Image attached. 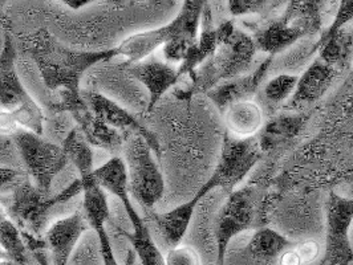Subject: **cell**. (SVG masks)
<instances>
[{
  "instance_id": "cell-33",
  "label": "cell",
  "mask_w": 353,
  "mask_h": 265,
  "mask_svg": "<svg viewBox=\"0 0 353 265\" xmlns=\"http://www.w3.org/2000/svg\"><path fill=\"white\" fill-rule=\"evenodd\" d=\"M166 265H202V257L199 252L192 246L179 244L170 248L165 255Z\"/></svg>"
},
{
  "instance_id": "cell-18",
  "label": "cell",
  "mask_w": 353,
  "mask_h": 265,
  "mask_svg": "<svg viewBox=\"0 0 353 265\" xmlns=\"http://www.w3.org/2000/svg\"><path fill=\"white\" fill-rule=\"evenodd\" d=\"M212 187L209 182H206L199 191L189 202L178 206L176 209L168 212H149L150 220L157 226L161 236L165 243L170 248L182 244V240L189 230L192 219L194 216L195 209L198 203L212 191Z\"/></svg>"
},
{
  "instance_id": "cell-24",
  "label": "cell",
  "mask_w": 353,
  "mask_h": 265,
  "mask_svg": "<svg viewBox=\"0 0 353 265\" xmlns=\"http://www.w3.org/2000/svg\"><path fill=\"white\" fill-rule=\"evenodd\" d=\"M295 242L272 229H261L255 231L250 243L248 252L261 260H278L284 251L292 247Z\"/></svg>"
},
{
  "instance_id": "cell-26",
  "label": "cell",
  "mask_w": 353,
  "mask_h": 265,
  "mask_svg": "<svg viewBox=\"0 0 353 265\" xmlns=\"http://www.w3.org/2000/svg\"><path fill=\"white\" fill-rule=\"evenodd\" d=\"M119 233L125 237L132 249L134 251L139 262L141 265H166L165 264V256L156 246L149 227L145 224L141 229L133 230V232H128L123 229H117Z\"/></svg>"
},
{
  "instance_id": "cell-6",
  "label": "cell",
  "mask_w": 353,
  "mask_h": 265,
  "mask_svg": "<svg viewBox=\"0 0 353 265\" xmlns=\"http://www.w3.org/2000/svg\"><path fill=\"white\" fill-rule=\"evenodd\" d=\"M206 1L188 0L183 3L176 18L163 27L139 32L126 37L117 47L120 56H125L126 63H139L152 56L159 48L174 39H189L195 41L199 34L201 17Z\"/></svg>"
},
{
  "instance_id": "cell-10",
  "label": "cell",
  "mask_w": 353,
  "mask_h": 265,
  "mask_svg": "<svg viewBox=\"0 0 353 265\" xmlns=\"http://www.w3.org/2000/svg\"><path fill=\"white\" fill-rule=\"evenodd\" d=\"M258 207L250 189L232 191L222 204L215 218L216 264H223L231 240L256 223Z\"/></svg>"
},
{
  "instance_id": "cell-35",
  "label": "cell",
  "mask_w": 353,
  "mask_h": 265,
  "mask_svg": "<svg viewBox=\"0 0 353 265\" xmlns=\"http://www.w3.org/2000/svg\"><path fill=\"white\" fill-rule=\"evenodd\" d=\"M295 251L301 257L303 265L312 264L314 262H316L320 256V244L314 239H308V240H303L299 243H295Z\"/></svg>"
},
{
  "instance_id": "cell-16",
  "label": "cell",
  "mask_w": 353,
  "mask_h": 265,
  "mask_svg": "<svg viewBox=\"0 0 353 265\" xmlns=\"http://www.w3.org/2000/svg\"><path fill=\"white\" fill-rule=\"evenodd\" d=\"M234 23L231 20H225L221 24L215 25L212 6L206 1L201 17L198 37L192 45L186 60L178 67L181 78L183 76L190 77L205 61H208L218 50L223 37L228 35Z\"/></svg>"
},
{
  "instance_id": "cell-12",
  "label": "cell",
  "mask_w": 353,
  "mask_h": 265,
  "mask_svg": "<svg viewBox=\"0 0 353 265\" xmlns=\"http://www.w3.org/2000/svg\"><path fill=\"white\" fill-rule=\"evenodd\" d=\"M352 223V198H345L332 191L325 204L324 264H352L353 247L350 237Z\"/></svg>"
},
{
  "instance_id": "cell-17",
  "label": "cell",
  "mask_w": 353,
  "mask_h": 265,
  "mask_svg": "<svg viewBox=\"0 0 353 265\" xmlns=\"http://www.w3.org/2000/svg\"><path fill=\"white\" fill-rule=\"evenodd\" d=\"M272 59L274 57L268 56L259 64L256 70L218 84L206 93L208 97L222 113H225L228 107L236 103L251 101V98L256 94L258 89L265 80V74L271 67Z\"/></svg>"
},
{
  "instance_id": "cell-15",
  "label": "cell",
  "mask_w": 353,
  "mask_h": 265,
  "mask_svg": "<svg viewBox=\"0 0 353 265\" xmlns=\"http://www.w3.org/2000/svg\"><path fill=\"white\" fill-rule=\"evenodd\" d=\"M89 230L92 229L83 207L67 218L56 220L43 236L52 265L70 264L74 248Z\"/></svg>"
},
{
  "instance_id": "cell-30",
  "label": "cell",
  "mask_w": 353,
  "mask_h": 265,
  "mask_svg": "<svg viewBox=\"0 0 353 265\" xmlns=\"http://www.w3.org/2000/svg\"><path fill=\"white\" fill-rule=\"evenodd\" d=\"M88 222L90 229L94 231L97 235L99 249H100L103 265H120L116 259L114 251H113L112 243H110V237L106 231L108 219L106 218H93V219H89Z\"/></svg>"
},
{
  "instance_id": "cell-11",
  "label": "cell",
  "mask_w": 353,
  "mask_h": 265,
  "mask_svg": "<svg viewBox=\"0 0 353 265\" xmlns=\"http://www.w3.org/2000/svg\"><path fill=\"white\" fill-rule=\"evenodd\" d=\"M262 154L263 151L259 147L256 137L239 140L228 134L223 140L215 171L208 182L212 189L221 187L231 194L261 160Z\"/></svg>"
},
{
  "instance_id": "cell-23",
  "label": "cell",
  "mask_w": 353,
  "mask_h": 265,
  "mask_svg": "<svg viewBox=\"0 0 353 265\" xmlns=\"http://www.w3.org/2000/svg\"><path fill=\"white\" fill-rule=\"evenodd\" d=\"M319 59L336 72L348 68L353 61V25L339 30L318 50Z\"/></svg>"
},
{
  "instance_id": "cell-20",
  "label": "cell",
  "mask_w": 353,
  "mask_h": 265,
  "mask_svg": "<svg viewBox=\"0 0 353 265\" xmlns=\"http://www.w3.org/2000/svg\"><path fill=\"white\" fill-rule=\"evenodd\" d=\"M337 74L339 72L327 65L318 57L305 71L303 72V74L299 76L296 89L291 100L287 103V106L290 109H299L303 106L316 103L332 85Z\"/></svg>"
},
{
  "instance_id": "cell-5",
  "label": "cell",
  "mask_w": 353,
  "mask_h": 265,
  "mask_svg": "<svg viewBox=\"0 0 353 265\" xmlns=\"http://www.w3.org/2000/svg\"><path fill=\"white\" fill-rule=\"evenodd\" d=\"M0 105L15 118L21 129L43 136L44 112L20 81L17 71V50L8 34H6L0 52Z\"/></svg>"
},
{
  "instance_id": "cell-8",
  "label": "cell",
  "mask_w": 353,
  "mask_h": 265,
  "mask_svg": "<svg viewBox=\"0 0 353 265\" xmlns=\"http://www.w3.org/2000/svg\"><path fill=\"white\" fill-rule=\"evenodd\" d=\"M12 138L18 147L24 171L32 178L39 190L51 194L53 179L70 162L61 145L47 141L43 136L24 129H19Z\"/></svg>"
},
{
  "instance_id": "cell-19",
  "label": "cell",
  "mask_w": 353,
  "mask_h": 265,
  "mask_svg": "<svg viewBox=\"0 0 353 265\" xmlns=\"http://www.w3.org/2000/svg\"><path fill=\"white\" fill-rule=\"evenodd\" d=\"M93 177L105 193L108 191L114 195L123 203L133 230L141 229L146 224L130 200L129 186H128V173H126L124 159L121 157H113L109 159L104 165L94 169Z\"/></svg>"
},
{
  "instance_id": "cell-25",
  "label": "cell",
  "mask_w": 353,
  "mask_h": 265,
  "mask_svg": "<svg viewBox=\"0 0 353 265\" xmlns=\"http://www.w3.org/2000/svg\"><path fill=\"white\" fill-rule=\"evenodd\" d=\"M67 158L71 160L79 171V178H85L94 173V158L92 146L83 137L81 131L73 126L71 131L61 142Z\"/></svg>"
},
{
  "instance_id": "cell-21",
  "label": "cell",
  "mask_w": 353,
  "mask_h": 265,
  "mask_svg": "<svg viewBox=\"0 0 353 265\" xmlns=\"http://www.w3.org/2000/svg\"><path fill=\"white\" fill-rule=\"evenodd\" d=\"M225 124L231 137L254 138L265 125L263 110L254 101L236 103L225 110Z\"/></svg>"
},
{
  "instance_id": "cell-9",
  "label": "cell",
  "mask_w": 353,
  "mask_h": 265,
  "mask_svg": "<svg viewBox=\"0 0 353 265\" xmlns=\"http://www.w3.org/2000/svg\"><path fill=\"white\" fill-rule=\"evenodd\" d=\"M59 94L60 100L51 106L52 113H68L76 123V127L81 131L83 137L92 147L105 150L112 156V158L123 154L128 137L97 118L84 101L81 92H60Z\"/></svg>"
},
{
  "instance_id": "cell-38",
  "label": "cell",
  "mask_w": 353,
  "mask_h": 265,
  "mask_svg": "<svg viewBox=\"0 0 353 265\" xmlns=\"http://www.w3.org/2000/svg\"><path fill=\"white\" fill-rule=\"evenodd\" d=\"M295 246V244H294ZM294 246L284 251L282 255L278 257V265H303L299 255L296 253Z\"/></svg>"
},
{
  "instance_id": "cell-29",
  "label": "cell",
  "mask_w": 353,
  "mask_h": 265,
  "mask_svg": "<svg viewBox=\"0 0 353 265\" xmlns=\"http://www.w3.org/2000/svg\"><path fill=\"white\" fill-rule=\"evenodd\" d=\"M282 3L278 1H262V0H231L228 1L230 15L234 18L259 15L265 17L278 8Z\"/></svg>"
},
{
  "instance_id": "cell-32",
  "label": "cell",
  "mask_w": 353,
  "mask_h": 265,
  "mask_svg": "<svg viewBox=\"0 0 353 265\" xmlns=\"http://www.w3.org/2000/svg\"><path fill=\"white\" fill-rule=\"evenodd\" d=\"M195 41H192L189 39H174L169 43H166L161 50H162V56L163 60L172 65H176L179 67L188 57L189 51L192 48V45L194 44Z\"/></svg>"
},
{
  "instance_id": "cell-7",
  "label": "cell",
  "mask_w": 353,
  "mask_h": 265,
  "mask_svg": "<svg viewBox=\"0 0 353 265\" xmlns=\"http://www.w3.org/2000/svg\"><path fill=\"white\" fill-rule=\"evenodd\" d=\"M123 156L129 194L145 211L152 212L165 193V180L154 159V153L143 138L130 136L125 142Z\"/></svg>"
},
{
  "instance_id": "cell-22",
  "label": "cell",
  "mask_w": 353,
  "mask_h": 265,
  "mask_svg": "<svg viewBox=\"0 0 353 265\" xmlns=\"http://www.w3.org/2000/svg\"><path fill=\"white\" fill-rule=\"evenodd\" d=\"M305 121L307 116L303 113H283L271 118L265 123L256 137L261 150L265 153L292 140L301 133Z\"/></svg>"
},
{
  "instance_id": "cell-39",
  "label": "cell",
  "mask_w": 353,
  "mask_h": 265,
  "mask_svg": "<svg viewBox=\"0 0 353 265\" xmlns=\"http://www.w3.org/2000/svg\"><path fill=\"white\" fill-rule=\"evenodd\" d=\"M64 4H67L72 10H80L83 7H85L87 4H90L92 1H85V0H80V1H76V0H67V1H63Z\"/></svg>"
},
{
  "instance_id": "cell-34",
  "label": "cell",
  "mask_w": 353,
  "mask_h": 265,
  "mask_svg": "<svg viewBox=\"0 0 353 265\" xmlns=\"http://www.w3.org/2000/svg\"><path fill=\"white\" fill-rule=\"evenodd\" d=\"M0 167L24 170L12 136L0 134Z\"/></svg>"
},
{
  "instance_id": "cell-2",
  "label": "cell",
  "mask_w": 353,
  "mask_h": 265,
  "mask_svg": "<svg viewBox=\"0 0 353 265\" xmlns=\"http://www.w3.org/2000/svg\"><path fill=\"white\" fill-rule=\"evenodd\" d=\"M256 52L252 36L234 25L212 57L190 76L192 84L176 90V98L190 100L196 93H208L223 81L246 74Z\"/></svg>"
},
{
  "instance_id": "cell-14",
  "label": "cell",
  "mask_w": 353,
  "mask_h": 265,
  "mask_svg": "<svg viewBox=\"0 0 353 265\" xmlns=\"http://www.w3.org/2000/svg\"><path fill=\"white\" fill-rule=\"evenodd\" d=\"M121 68L128 76L140 81L148 89V113H150L154 106L159 104L163 94L174 88L181 80L176 65H172L163 59L161 60L153 54L139 63H124L121 64Z\"/></svg>"
},
{
  "instance_id": "cell-28",
  "label": "cell",
  "mask_w": 353,
  "mask_h": 265,
  "mask_svg": "<svg viewBox=\"0 0 353 265\" xmlns=\"http://www.w3.org/2000/svg\"><path fill=\"white\" fill-rule=\"evenodd\" d=\"M298 80L299 76L295 74H279L271 78L263 89L265 100L272 105H282L283 103L290 101L298 85Z\"/></svg>"
},
{
  "instance_id": "cell-27",
  "label": "cell",
  "mask_w": 353,
  "mask_h": 265,
  "mask_svg": "<svg viewBox=\"0 0 353 265\" xmlns=\"http://www.w3.org/2000/svg\"><path fill=\"white\" fill-rule=\"evenodd\" d=\"M0 247L4 251L7 260L20 265H32V256L26 247L18 226L7 218L0 226Z\"/></svg>"
},
{
  "instance_id": "cell-37",
  "label": "cell",
  "mask_w": 353,
  "mask_h": 265,
  "mask_svg": "<svg viewBox=\"0 0 353 265\" xmlns=\"http://www.w3.org/2000/svg\"><path fill=\"white\" fill-rule=\"evenodd\" d=\"M19 129L21 127L8 112H0V134L14 136Z\"/></svg>"
},
{
  "instance_id": "cell-4",
  "label": "cell",
  "mask_w": 353,
  "mask_h": 265,
  "mask_svg": "<svg viewBox=\"0 0 353 265\" xmlns=\"http://www.w3.org/2000/svg\"><path fill=\"white\" fill-rule=\"evenodd\" d=\"M323 1H290L281 17L270 19L252 35L258 51L274 57L323 25Z\"/></svg>"
},
{
  "instance_id": "cell-3",
  "label": "cell",
  "mask_w": 353,
  "mask_h": 265,
  "mask_svg": "<svg viewBox=\"0 0 353 265\" xmlns=\"http://www.w3.org/2000/svg\"><path fill=\"white\" fill-rule=\"evenodd\" d=\"M81 193L80 179L73 180L63 191L52 195L39 190L31 182L30 176L26 174L11 189L0 195V206L19 230L41 237V227L53 207L70 202Z\"/></svg>"
},
{
  "instance_id": "cell-31",
  "label": "cell",
  "mask_w": 353,
  "mask_h": 265,
  "mask_svg": "<svg viewBox=\"0 0 353 265\" xmlns=\"http://www.w3.org/2000/svg\"><path fill=\"white\" fill-rule=\"evenodd\" d=\"M351 21H353V0H344V1H340V6L337 8V12H336L335 19L334 21L331 23V25L321 34L320 39L316 41L312 52H316L319 48L328 40L331 39L332 36L335 35L336 32L339 30H341L343 27L351 24Z\"/></svg>"
},
{
  "instance_id": "cell-13",
  "label": "cell",
  "mask_w": 353,
  "mask_h": 265,
  "mask_svg": "<svg viewBox=\"0 0 353 265\" xmlns=\"http://www.w3.org/2000/svg\"><path fill=\"white\" fill-rule=\"evenodd\" d=\"M81 96L97 118L124 134L125 137H141L149 145L154 156L161 158V145L157 136L141 125L130 112L94 90H81Z\"/></svg>"
},
{
  "instance_id": "cell-36",
  "label": "cell",
  "mask_w": 353,
  "mask_h": 265,
  "mask_svg": "<svg viewBox=\"0 0 353 265\" xmlns=\"http://www.w3.org/2000/svg\"><path fill=\"white\" fill-rule=\"evenodd\" d=\"M27 173L24 170L10 169V167H0V195L11 189L19 179L24 177Z\"/></svg>"
},
{
  "instance_id": "cell-41",
  "label": "cell",
  "mask_w": 353,
  "mask_h": 265,
  "mask_svg": "<svg viewBox=\"0 0 353 265\" xmlns=\"http://www.w3.org/2000/svg\"><path fill=\"white\" fill-rule=\"evenodd\" d=\"M215 265H223V264H215Z\"/></svg>"
},
{
  "instance_id": "cell-1",
  "label": "cell",
  "mask_w": 353,
  "mask_h": 265,
  "mask_svg": "<svg viewBox=\"0 0 353 265\" xmlns=\"http://www.w3.org/2000/svg\"><path fill=\"white\" fill-rule=\"evenodd\" d=\"M26 51L40 72L43 83L52 92L80 93V83L93 65L119 54L117 48L105 51H77L63 45L47 30L40 28L26 37Z\"/></svg>"
},
{
  "instance_id": "cell-40",
  "label": "cell",
  "mask_w": 353,
  "mask_h": 265,
  "mask_svg": "<svg viewBox=\"0 0 353 265\" xmlns=\"http://www.w3.org/2000/svg\"><path fill=\"white\" fill-rule=\"evenodd\" d=\"M0 265H20L11 262V260H0Z\"/></svg>"
}]
</instances>
